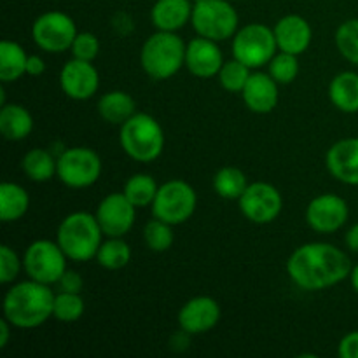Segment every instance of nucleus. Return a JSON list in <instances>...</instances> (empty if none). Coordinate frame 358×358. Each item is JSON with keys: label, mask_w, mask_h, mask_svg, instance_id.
I'll return each mask as SVG.
<instances>
[{"label": "nucleus", "mask_w": 358, "mask_h": 358, "mask_svg": "<svg viewBox=\"0 0 358 358\" xmlns=\"http://www.w3.org/2000/svg\"><path fill=\"white\" fill-rule=\"evenodd\" d=\"M348 255L331 243H306L292 252L287 261V275L308 292L331 289L352 275Z\"/></svg>", "instance_id": "1"}, {"label": "nucleus", "mask_w": 358, "mask_h": 358, "mask_svg": "<svg viewBox=\"0 0 358 358\" xmlns=\"http://www.w3.org/2000/svg\"><path fill=\"white\" fill-rule=\"evenodd\" d=\"M34 129V117L23 105H2L0 110V133L10 142L24 140Z\"/></svg>", "instance_id": "22"}, {"label": "nucleus", "mask_w": 358, "mask_h": 358, "mask_svg": "<svg viewBox=\"0 0 358 358\" xmlns=\"http://www.w3.org/2000/svg\"><path fill=\"white\" fill-rule=\"evenodd\" d=\"M220 320V306L208 296L189 299L178 311V325L189 334H205Z\"/></svg>", "instance_id": "16"}, {"label": "nucleus", "mask_w": 358, "mask_h": 358, "mask_svg": "<svg viewBox=\"0 0 358 358\" xmlns=\"http://www.w3.org/2000/svg\"><path fill=\"white\" fill-rule=\"evenodd\" d=\"M35 44L45 52H65L72 48L77 28L72 17L59 10L41 14L31 27Z\"/></svg>", "instance_id": "11"}, {"label": "nucleus", "mask_w": 358, "mask_h": 358, "mask_svg": "<svg viewBox=\"0 0 358 358\" xmlns=\"http://www.w3.org/2000/svg\"><path fill=\"white\" fill-rule=\"evenodd\" d=\"M338 353L341 358H358V331L350 332L341 339Z\"/></svg>", "instance_id": "39"}, {"label": "nucleus", "mask_w": 358, "mask_h": 358, "mask_svg": "<svg viewBox=\"0 0 358 358\" xmlns=\"http://www.w3.org/2000/svg\"><path fill=\"white\" fill-rule=\"evenodd\" d=\"M327 170L336 180L358 185V136L343 138L327 150Z\"/></svg>", "instance_id": "18"}, {"label": "nucleus", "mask_w": 358, "mask_h": 358, "mask_svg": "<svg viewBox=\"0 0 358 358\" xmlns=\"http://www.w3.org/2000/svg\"><path fill=\"white\" fill-rule=\"evenodd\" d=\"M70 51H72L73 58L84 59V62H93L98 56V52H100V42H98V37L94 34L83 31V34H77Z\"/></svg>", "instance_id": "36"}, {"label": "nucleus", "mask_w": 358, "mask_h": 358, "mask_svg": "<svg viewBox=\"0 0 358 358\" xmlns=\"http://www.w3.org/2000/svg\"><path fill=\"white\" fill-rule=\"evenodd\" d=\"M101 231L96 215L76 212L62 220L56 233V241L73 262H87L96 257L101 247Z\"/></svg>", "instance_id": "3"}, {"label": "nucleus", "mask_w": 358, "mask_h": 358, "mask_svg": "<svg viewBox=\"0 0 358 358\" xmlns=\"http://www.w3.org/2000/svg\"><path fill=\"white\" fill-rule=\"evenodd\" d=\"M66 255L58 241L37 240L27 248L23 255V269L35 282L52 285L58 283L66 271Z\"/></svg>", "instance_id": "9"}, {"label": "nucleus", "mask_w": 358, "mask_h": 358, "mask_svg": "<svg viewBox=\"0 0 358 358\" xmlns=\"http://www.w3.org/2000/svg\"><path fill=\"white\" fill-rule=\"evenodd\" d=\"M98 114L108 124H119L128 121L135 112V100L124 91H108L98 101Z\"/></svg>", "instance_id": "24"}, {"label": "nucleus", "mask_w": 358, "mask_h": 358, "mask_svg": "<svg viewBox=\"0 0 358 358\" xmlns=\"http://www.w3.org/2000/svg\"><path fill=\"white\" fill-rule=\"evenodd\" d=\"M30 206L28 192L14 182H3L0 185V220L14 222L20 220Z\"/></svg>", "instance_id": "25"}, {"label": "nucleus", "mask_w": 358, "mask_h": 358, "mask_svg": "<svg viewBox=\"0 0 358 358\" xmlns=\"http://www.w3.org/2000/svg\"><path fill=\"white\" fill-rule=\"evenodd\" d=\"M96 261L101 268L117 271V269L128 266V262L131 261V248L121 238H110V240L101 243L96 254Z\"/></svg>", "instance_id": "30"}, {"label": "nucleus", "mask_w": 358, "mask_h": 358, "mask_svg": "<svg viewBox=\"0 0 358 358\" xmlns=\"http://www.w3.org/2000/svg\"><path fill=\"white\" fill-rule=\"evenodd\" d=\"M336 45L350 63L358 66V20H348L336 31Z\"/></svg>", "instance_id": "33"}, {"label": "nucleus", "mask_w": 358, "mask_h": 358, "mask_svg": "<svg viewBox=\"0 0 358 358\" xmlns=\"http://www.w3.org/2000/svg\"><path fill=\"white\" fill-rule=\"evenodd\" d=\"M59 290L62 292H72V294H80V290H83V278H80V275L77 271H69L66 269L65 273H63V276L59 278Z\"/></svg>", "instance_id": "38"}, {"label": "nucleus", "mask_w": 358, "mask_h": 358, "mask_svg": "<svg viewBox=\"0 0 358 358\" xmlns=\"http://www.w3.org/2000/svg\"><path fill=\"white\" fill-rule=\"evenodd\" d=\"M185 49L187 45L175 31L159 30L150 35L140 51L143 72L154 80L170 79L185 65Z\"/></svg>", "instance_id": "4"}, {"label": "nucleus", "mask_w": 358, "mask_h": 358, "mask_svg": "<svg viewBox=\"0 0 358 358\" xmlns=\"http://www.w3.org/2000/svg\"><path fill=\"white\" fill-rule=\"evenodd\" d=\"M243 101L255 114H269L278 105V83L269 73L255 72L241 91Z\"/></svg>", "instance_id": "20"}, {"label": "nucleus", "mask_w": 358, "mask_h": 358, "mask_svg": "<svg viewBox=\"0 0 358 358\" xmlns=\"http://www.w3.org/2000/svg\"><path fill=\"white\" fill-rule=\"evenodd\" d=\"M192 2H199V0H192Z\"/></svg>", "instance_id": "44"}, {"label": "nucleus", "mask_w": 358, "mask_h": 358, "mask_svg": "<svg viewBox=\"0 0 358 358\" xmlns=\"http://www.w3.org/2000/svg\"><path fill=\"white\" fill-rule=\"evenodd\" d=\"M86 304L80 294L72 292H59L55 297V310H52V317L65 324H73V322L80 320L84 315Z\"/></svg>", "instance_id": "32"}, {"label": "nucleus", "mask_w": 358, "mask_h": 358, "mask_svg": "<svg viewBox=\"0 0 358 358\" xmlns=\"http://www.w3.org/2000/svg\"><path fill=\"white\" fill-rule=\"evenodd\" d=\"M45 70V63L44 59L41 58L38 55H31L28 56V62H27V73L28 76H41V73H44Z\"/></svg>", "instance_id": "40"}, {"label": "nucleus", "mask_w": 358, "mask_h": 358, "mask_svg": "<svg viewBox=\"0 0 358 358\" xmlns=\"http://www.w3.org/2000/svg\"><path fill=\"white\" fill-rule=\"evenodd\" d=\"M250 70V66L245 65L243 62L236 58L226 62L219 72L220 86L229 91V93H241L252 76Z\"/></svg>", "instance_id": "31"}, {"label": "nucleus", "mask_w": 358, "mask_h": 358, "mask_svg": "<svg viewBox=\"0 0 358 358\" xmlns=\"http://www.w3.org/2000/svg\"><path fill=\"white\" fill-rule=\"evenodd\" d=\"M192 0H157L150 10L152 24L161 31H177L192 17Z\"/></svg>", "instance_id": "21"}, {"label": "nucleus", "mask_w": 358, "mask_h": 358, "mask_svg": "<svg viewBox=\"0 0 358 358\" xmlns=\"http://www.w3.org/2000/svg\"><path fill=\"white\" fill-rule=\"evenodd\" d=\"M222 65V51H220L215 41L199 35V37L192 38L187 44L185 66H187L192 76L199 77V79H210L213 76H219Z\"/></svg>", "instance_id": "17"}, {"label": "nucleus", "mask_w": 358, "mask_h": 358, "mask_svg": "<svg viewBox=\"0 0 358 358\" xmlns=\"http://www.w3.org/2000/svg\"><path fill=\"white\" fill-rule=\"evenodd\" d=\"M10 327H13V324H10L7 318H2V320H0V348H6L7 343H9Z\"/></svg>", "instance_id": "41"}, {"label": "nucleus", "mask_w": 358, "mask_h": 358, "mask_svg": "<svg viewBox=\"0 0 358 358\" xmlns=\"http://www.w3.org/2000/svg\"><path fill=\"white\" fill-rule=\"evenodd\" d=\"M55 292L35 280L16 283L3 297V318L17 329H35L45 324L55 310Z\"/></svg>", "instance_id": "2"}, {"label": "nucleus", "mask_w": 358, "mask_h": 358, "mask_svg": "<svg viewBox=\"0 0 358 358\" xmlns=\"http://www.w3.org/2000/svg\"><path fill=\"white\" fill-rule=\"evenodd\" d=\"M350 280H352V287L355 289V292H358V264L353 266L352 275H350Z\"/></svg>", "instance_id": "43"}, {"label": "nucleus", "mask_w": 358, "mask_h": 358, "mask_svg": "<svg viewBox=\"0 0 358 358\" xmlns=\"http://www.w3.org/2000/svg\"><path fill=\"white\" fill-rule=\"evenodd\" d=\"M159 185L156 184L150 175L147 173H136L129 177L124 184V194L136 208H145V206L152 205L156 199Z\"/></svg>", "instance_id": "28"}, {"label": "nucleus", "mask_w": 358, "mask_h": 358, "mask_svg": "<svg viewBox=\"0 0 358 358\" xmlns=\"http://www.w3.org/2000/svg\"><path fill=\"white\" fill-rule=\"evenodd\" d=\"M236 9L229 0H199L194 2L191 23L196 34L212 41H226L238 31Z\"/></svg>", "instance_id": "6"}, {"label": "nucleus", "mask_w": 358, "mask_h": 358, "mask_svg": "<svg viewBox=\"0 0 358 358\" xmlns=\"http://www.w3.org/2000/svg\"><path fill=\"white\" fill-rule=\"evenodd\" d=\"M24 175L34 182H48L58 171V159L45 149H31L21 161Z\"/></svg>", "instance_id": "27"}, {"label": "nucleus", "mask_w": 358, "mask_h": 358, "mask_svg": "<svg viewBox=\"0 0 358 358\" xmlns=\"http://www.w3.org/2000/svg\"><path fill=\"white\" fill-rule=\"evenodd\" d=\"M329 98L332 105L345 114L358 112V73H338L329 84Z\"/></svg>", "instance_id": "23"}, {"label": "nucleus", "mask_w": 358, "mask_h": 358, "mask_svg": "<svg viewBox=\"0 0 358 358\" xmlns=\"http://www.w3.org/2000/svg\"><path fill=\"white\" fill-rule=\"evenodd\" d=\"M56 175L66 187H91L101 175V159L93 149L72 147L58 157Z\"/></svg>", "instance_id": "10"}, {"label": "nucleus", "mask_w": 358, "mask_h": 358, "mask_svg": "<svg viewBox=\"0 0 358 358\" xmlns=\"http://www.w3.org/2000/svg\"><path fill=\"white\" fill-rule=\"evenodd\" d=\"M21 266H23V261H20L16 252L9 245H2L0 247V283L7 285L14 282L20 275Z\"/></svg>", "instance_id": "37"}, {"label": "nucleus", "mask_w": 358, "mask_h": 358, "mask_svg": "<svg viewBox=\"0 0 358 358\" xmlns=\"http://www.w3.org/2000/svg\"><path fill=\"white\" fill-rule=\"evenodd\" d=\"M119 142L122 150L138 163H150L164 149V133L159 122L149 114H133L121 124Z\"/></svg>", "instance_id": "5"}, {"label": "nucleus", "mask_w": 358, "mask_h": 358, "mask_svg": "<svg viewBox=\"0 0 358 358\" xmlns=\"http://www.w3.org/2000/svg\"><path fill=\"white\" fill-rule=\"evenodd\" d=\"M269 65V76L278 84H290L299 73V62L296 55L280 51L271 58Z\"/></svg>", "instance_id": "35"}, {"label": "nucleus", "mask_w": 358, "mask_h": 358, "mask_svg": "<svg viewBox=\"0 0 358 358\" xmlns=\"http://www.w3.org/2000/svg\"><path fill=\"white\" fill-rule=\"evenodd\" d=\"M275 31L262 23L240 28L233 37V56L250 69H261L276 55Z\"/></svg>", "instance_id": "7"}, {"label": "nucleus", "mask_w": 358, "mask_h": 358, "mask_svg": "<svg viewBox=\"0 0 358 358\" xmlns=\"http://www.w3.org/2000/svg\"><path fill=\"white\" fill-rule=\"evenodd\" d=\"M345 241H346V247H348L350 250L358 252V224L350 227V231L346 233Z\"/></svg>", "instance_id": "42"}, {"label": "nucleus", "mask_w": 358, "mask_h": 358, "mask_svg": "<svg viewBox=\"0 0 358 358\" xmlns=\"http://www.w3.org/2000/svg\"><path fill=\"white\" fill-rule=\"evenodd\" d=\"M27 52L17 42H0V80L3 84L14 83L23 73H27Z\"/></svg>", "instance_id": "26"}, {"label": "nucleus", "mask_w": 358, "mask_h": 358, "mask_svg": "<svg viewBox=\"0 0 358 358\" xmlns=\"http://www.w3.org/2000/svg\"><path fill=\"white\" fill-rule=\"evenodd\" d=\"M348 205L338 194L317 196L306 208L308 226L322 234H331L341 229L348 220Z\"/></svg>", "instance_id": "14"}, {"label": "nucleus", "mask_w": 358, "mask_h": 358, "mask_svg": "<svg viewBox=\"0 0 358 358\" xmlns=\"http://www.w3.org/2000/svg\"><path fill=\"white\" fill-rule=\"evenodd\" d=\"M240 210L250 222L269 224L278 219L283 208V199L278 189L268 182L248 184L241 194Z\"/></svg>", "instance_id": "12"}, {"label": "nucleus", "mask_w": 358, "mask_h": 358, "mask_svg": "<svg viewBox=\"0 0 358 358\" xmlns=\"http://www.w3.org/2000/svg\"><path fill=\"white\" fill-rule=\"evenodd\" d=\"M59 86L63 93L72 100H90L96 94L100 86V76L94 69L93 62L84 59H70L65 63L59 73Z\"/></svg>", "instance_id": "15"}, {"label": "nucleus", "mask_w": 358, "mask_h": 358, "mask_svg": "<svg viewBox=\"0 0 358 358\" xmlns=\"http://www.w3.org/2000/svg\"><path fill=\"white\" fill-rule=\"evenodd\" d=\"M248 187L247 177L234 166H224L213 177V189L224 199H240Z\"/></svg>", "instance_id": "29"}, {"label": "nucleus", "mask_w": 358, "mask_h": 358, "mask_svg": "<svg viewBox=\"0 0 358 358\" xmlns=\"http://www.w3.org/2000/svg\"><path fill=\"white\" fill-rule=\"evenodd\" d=\"M198 196L196 191L184 180H170L157 191L152 203V213L156 219L164 220L171 226L187 222L196 212Z\"/></svg>", "instance_id": "8"}, {"label": "nucleus", "mask_w": 358, "mask_h": 358, "mask_svg": "<svg viewBox=\"0 0 358 358\" xmlns=\"http://www.w3.org/2000/svg\"><path fill=\"white\" fill-rule=\"evenodd\" d=\"M273 31H275L276 44H278L280 51L290 52V55L296 56L308 51L311 38H313L310 23L299 14H289V16L282 17L275 24Z\"/></svg>", "instance_id": "19"}, {"label": "nucleus", "mask_w": 358, "mask_h": 358, "mask_svg": "<svg viewBox=\"0 0 358 358\" xmlns=\"http://www.w3.org/2000/svg\"><path fill=\"white\" fill-rule=\"evenodd\" d=\"M143 240H145L147 247H149L150 250L166 252L168 248L173 245V231H171V224L154 217V220L147 222L145 229H143Z\"/></svg>", "instance_id": "34"}, {"label": "nucleus", "mask_w": 358, "mask_h": 358, "mask_svg": "<svg viewBox=\"0 0 358 358\" xmlns=\"http://www.w3.org/2000/svg\"><path fill=\"white\" fill-rule=\"evenodd\" d=\"M94 215L103 234L108 238H122L135 224L136 206L126 198L124 192H112L101 199Z\"/></svg>", "instance_id": "13"}]
</instances>
